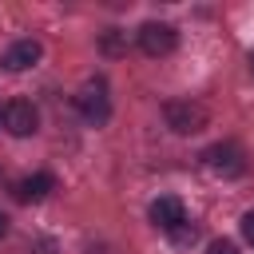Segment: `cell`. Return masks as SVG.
<instances>
[{"mask_svg": "<svg viewBox=\"0 0 254 254\" xmlns=\"http://www.w3.org/2000/svg\"><path fill=\"white\" fill-rule=\"evenodd\" d=\"M202 163L214 175H222V179H234V175L246 171V159H242V147L238 143H214V147H206L202 151Z\"/></svg>", "mask_w": 254, "mask_h": 254, "instance_id": "3957f363", "label": "cell"}, {"mask_svg": "<svg viewBox=\"0 0 254 254\" xmlns=\"http://www.w3.org/2000/svg\"><path fill=\"white\" fill-rule=\"evenodd\" d=\"M4 234H8V214L0 210V238H4Z\"/></svg>", "mask_w": 254, "mask_h": 254, "instance_id": "7c38bea8", "label": "cell"}, {"mask_svg": "<svg viewBox=\"0 0 254 254\" xmlns=\"http://www.w3.org/2000/svg\"><path fill=\"white\" fill-rule=\"evenodd\" d=\"M175 28L171 24H159V20H151V24H143L139 28V48L147 52V56H167V52H175Z\"/></svg>", "mask_w": 254, "mask_h": 254, "instance_id": "277c9868", "label": "cell"}, {"mask_svg": "<svg viewBox=\"0 0 254 254\" xmlns=\"http://www.w3.org/2000/svg\"><path fill=\"white\" fill-rule=\"evenodd\" d=\"M242 234H246V242H254V210L242 218Z\"/></svg>", "mask_w": 254, "mask_h": 254, "instance_id": "8fae6325", "label": "cell"}, {"mask_svg": "<svg viewBox=\"0 0 254 254\" xmlns=\"http://www.w3.org/2000/svg\"><path fill=\"white\" fill-rule=\"evenodd\" d=\"M103 52H107V56H119V52H123V44H119V36H115V32H107V36H103Z\"/></svg>", "mask_w": 254, "mask_h": 254, "instance_id": "9c48e42d", "label": "cell"}, {"mask_svg": "<svg viewBox=\"0 0 254 254\" xmlns=\"http://www.w3.org/2000/svg\"><path fill=\"white\" fill-rule=\"evenodd\" d=\"M40 60V44L36 40H16L8 52H4V67L8 71H24V67H32Z\"/></svg>", "mask_w": 254, "mask_h": 254, "instance_id": "ba28073f", "label": "cell"}, {"mask_svg": "<svg viewBox=\"0 0 254 254\" xmlns=\"http://www.w3.org/2000/svg\"><path fill=\"white\" fill-rule=\"evenodd\" d=\"M206 254H238V246L234 242H226V238H218V242H210V250Z\"/></svg>", "mask_w": 254, "mask_h": 254, "instance_id": "30bf717a", "label": "cell"}, {"mask_svg": "<svg viewBox=\"0 0 254 254\" xmlns=\"http://www.w3.org/2000/svg\"><path fill=\"white\" fill-rule=\"evenodd\" d=\"M36 123H40V119H36V107H32L28 99H16V103H8V107H4V127H8L12 135H20V139H24V135H32V131H36Z\"/></svg>", "mask_w": 254, "mask_h": 254, "instance_id": "5b68a950", "label": "cell"}, {"mask_svg": "<svg viewBox=\"0 0 254 254\" xmlns=\"http://www.w3.org/2000/svg\"><path fill=\"white\" fill-rule=\"evenodd\" d=\"M52 187H56V179H52L48 171H36V175H28V179L16 183V198H20V202H40V198L52 194Z\"/></svg>", "mask_w": 254, "mask_h": 254, "instance_id": "52a82bcc", "label": "cell"}, {"mask_svg": "<svg viewBox=\"0 0 254 254\" xmlns=\"http://www.w3.org/2000/svg\"><path fill=\"white\" fill-rule=\"evenodd\" d=\"M0 123H4V111H0Z\"/></svg>", "mask_w": 254, "mask_h": 254, "instance_id": "4fadbf2b", "label": "cell"}, {"mask_svg": "<svg viewBox=\"0 0 254 254\" xmlns=\"http://www.w3.org/2000/svg\"><path fill=\"white\" fill-rule=\"evenodd\" d=\"M163 119H167L171 131L194 135V131L206 127V107L202 103H190V99H171V103H163Z\"/></svg>", "mask_w": 254, "mask_h": 254, "instance_id": "6da1fadb", "label": "cell"}, {"mask_svg": "<svg viewBox=\"0 0 254 254\" xmlns=\"http://www.w3.org/2000/svg\"><path fill=\"white\" fill-rule=\"evenodd\" d=\"M151 222H155V226H163V230H179V226L187 222V214H183V202H179L175 194H163V198H155V202H151Z\"/></svg>", "mask_w": 254, "mask_h": 254, "instance_id": "8992f818", "label": "cell"}, {"mask_svg": "<svg viewBox=\"0 0 254 254\" xmlns=\"http://www.w3.org/2000/svg\"><path fill=\"white\" fill-rule=\"evenodd\" d=\"M75 103H79V115H83L87 123H103V119L111 115V99H107V83H103V79H87V83L79 87Z\"/></svg>", "mask_w": 254, "mask_h": 254, "instance_id": "7a4b0ae2", "label": "cell"}]
</instances>
